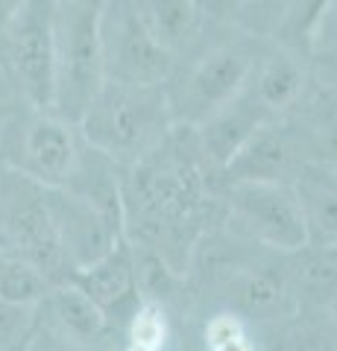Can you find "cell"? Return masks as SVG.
<instances>
[{"mask_svg": "<svg viewBox=\"0 0 337 351\" xmlns=\"http://www.w3.org/2000/svg\"><path fill=\"white\" fill-rule=\"evenodd\" d=\"M173 126L165 88L103 82L80 120V135L108 161L138 164L167 141Z\"/></svg>", "mask_w": 337, "mask_h": 351, "instance_id": "1", "label": "cell"}, {"mask_svg": "<svg viewBox=\"0 0 337 351\" xmlns=\"http://www.w3.org/2000/svg\"><path fill=\"white\" fill-rule=\"evenodd\" d=\"M103 3L68 0L53 3V106L50 114L71 126L94 103L106 82L103 73V44H100Z\"/></svg>", "mask_w": 337, "mask_h": 351, "instance_id": "2", "label": "cell"}, {"mask_svg": "<svg viewBox=\"0 0 337 351\" xmlns=\"http://www.w3.org/2000/svg\"><path fill=\"white\" fill-rule=\"evenodd\" d=\"M132 167L129 199L135 202L141 228L159 243L156 249H161V240L179 237L191 223H197L205 196L202 176L194 158L185 156L170 135Z\"/></svg>", "mask_w": 337, "mask_h": 351, "instance_id": "3", "label": "cell"}, {"mask_svg": "<svg viewBox=\"0 0 337 351\" xmlns=\"http://www.w3.org/2000/svg\"><path fill=\"white\" fill-rule=\"evenodd\" d=\"M85 141L77 126L50 112H30L6 126L3 156L41 191H65L77 173Z\"/></svg>", "mask_w": 337, "mask_h": 351, "instance_id": "4", "label": "cell"}, {"mask_svg": "<svg viewBox=\"0 0 337 351\" xmlns=\"http://www.w3.org/2000/svg\"><path fill=\"white\" fill-rule=\"evenodd\" d=\"M255 73V59L244 44H220L191 64L182 82L167 94L170 117L182 129H200L205 120L232 106Z\"/></svg>", "mask_w": 337, "mask_h": 351, "instance_id": "5", "label": "cell"}, {"mask_svg": "<svg viewBox=\"0 0 337 351\" xmlns=\"http://www.w3.org/2000/svg\"><path fill=\"white\" fill-rule=\"evenodd\" d=\"M100 44L103 73L108 82L165 88L176 68V56L153 38L135 3H103Z\"/></svg>", "mask_w": 337, "mask_h": 351, "instance_id": "6", "label": "cell"}, {"mask_svg": "<svg viewBox=\"0 0 337 351\" xmlns=\"http://www.w3.org/2000/svg\"><path fill=\"white\" fill-rule=\"evenodd\" d=\"M229 208L237 223L270 249L299 255L311 246L299 196L288 182H235Z\"/></svg>", "mask_w": 337, "mask_h": 351, "instance_id": "7", "label": "cell"}, {"mask_svg": "<svg viewBox=\"0 0 337 351\" xmlns=\"http://www.w3.org/2000/svg\"><path fill=\"white\" fill-rule=\"evenodd\" d=\"M6 59L32 112L53 106V3H21L3 27Z\"/></svg>", "mask_w": 337, "mask_h": 351, "instance_id": "8", "label": "cell"}, {"mask_svg": "<svg viewBox=\"0 0 337 351\" xmlns=\"http://www.w3.org/2000/svg\"><path fill=\"white\" fill-rule=\"evenodd\" d=\"M41 202L47 208V217L62 249V261L71 276L106 258L121 243L124 223L103 214L82 196L71 191H41Z\"/></svg>", "mask_w": 337, "mask_h": 351, "instance_id": "9", "label": "cell"}, {"mask_svg": "<svg viewBox=\"0 0 337 351\" xmlns=\"http://www.w3.org/2000/svg\"><path fill=\"white\" fill-rule=\"evenodd\" d=\"M264 123H270V114L246 88L232 106H226L223 112H217L211 120H205L194 132H197V144L202 156L226 170L232 164V158L244 149L246 141Z\"/></svg>", "mask_w": 337, "mask_h": 351, "instance_id": "10", "label": "cell"}, {"mask_svg": "<svg viewBox=\"0 0 337 351\" xmlns=\"http://www.w3.org/2000/svg\"><path fill=\"white\" fill-rule=\"evenodd\" d=\"M68 281L73 287H80L108 316L112 311H121L124 304L135 299V290H138L135 258L129 252V246L121 240L106 258H100L97 263H91V267H85L80 272H73Z\"/></svg>", "mask_w": 337, "mask_h": 351, "instance_id": "11", "label": "cell"}, {"mask_svg": "<svg viewBox=\"0 0 337 351\" xmlns=\"http://www.w3.org/2000/svg\"><path fill=\"white\" fill-rule=\"evenodd\" d=\"M293 191L305 214L311 246L337 249V170L325 164H299Z\"/></svg>", "mask_w": 337, "mask_h": 351, "instance_id": "12", "label": "cell"}, {"mask_svg": "<svg viewBox=\"0 0 337 351\" xmlns=\"http://www.w3.org/2000/svg\"><path fill=\"white\" fill-rule=\"evenodd\" d=\"M293 138L288 129L276 123H264L253 138L244 144V149L232 158L226 173L235 182H285L293 167Z\"/></svg>", "mask_w": 337, "mask_h": 351, "instance_id": "13", "label": "cell"}, {"mask_svg": "<svg viewBox=\"0 0 337 351\" xmlns=\"http://www.w3.org/2000/svg\"><path fill=\"white\" fill-rule=\"evenodd\" d=\"M226 295L235 302L237 316L253 319H276L290 307V284L281 272L270 267H241L226 284Z\"/></svg>", "mask_w": 337, "mask_h": 351, "instance_id": "14", "label": "cell"}, {"mask_svg": "<svg viewBox=\"0 0 337 351\" xmlns=\"http://www.w3.org/2000/svg\"><path fill=\"white\" fill-rule=\"evenodd\" d=\"M9 228H12V240L18 243V249L24 252L21 261L36 267L47 281L65 267L56 232H53V223H50L47 208L41 199H30L24 205H15L12 217H9Z\"/></svg>", "mask_w": 337, "mask_h": 351, "instance_id": "15", "label": "cell"}, {"mask_svg": "<svg viewBox=\"0 0 337 351\" xmlns=\"http://www.w3.org/2000/svg\"><path fill=\"white\" fill-rule=\"evenodd\" d=\"M45 311H47V319L62 334H68L73 343H80L85 348L100 346L108 331V316L80 287H73L71 281H65L47 293Z\"/></svg>", "mask_w": 337, "mask_h": 351, "instance_id": "16", "label": "cell"}, {"mask_svg": "<svg viewBox=\"0 0 337 351\" xmlns=\"http://www.w3.org/2000/svg\"><path fill=\"white\" fill-rule=\"evenodd\" d=\"M302 88H305V71L290 53H273L270 59H264L249 82V91L270 117L297 103Z\"/></svg>", "mask_w": 337, "mask_h": 351, "instance_id": "17", "label": "cell"}, {"mask_svg": "<svg viewBox=\"0 0 337 351\" xmlns=\"http://www.w3.org/2000/svg\"><path fill=\"white\" fill-rule=\"evenodd\" d=\"M141 21L153 32V38L167 53H176L200 29V6L191 0H156V3H135Z\"/></svg>", "mask_w": 337, "mask_h": 351, "instance_id": "18", "label": "cell"}, {"mask_svg": "<svg viewBox=\"0 0 337 351\" xmlns=\"http://www.w3.org/2000/svg\"><path fill=\"white\" fill-rule=\"evenodd\" d=\"M50 281L27 261L0 252V304L36 307L47 299Z\"/></svg>", "mask_w": 337, "mask_h": 351, "instance_id": "19", "label": "cell"}, {"mask_svg": "<svg viewBox=\"0 0 337 351\" xmlns=\"http://www.w3.org/2000/svg\"><path fill=\"white\" fill-rule=\"evenodd\" d=\"M167 346V316L161 304L147 299L135 304L129 316V334H126V351H165Z\"/></svg>", "mask_w": 337, "mask_h": 351, "instance_id": "20", "label": "cell"}, {"mask_svg": "<svg viewBox=\"0 0 337 351\" xmlns=\"http://www.w3.org/2000/svg\"><path fill=\"white\" fill-rule=\"evenodd\" d=\"M205 351H255L244 316L217 313L205 325Z\"/></svg>", "mask_w": 337, "mask_h": 351, "instance_id": "21", "label": "cell"}, {"mask_svg": "<svg viewBox=\"0 0 337 351\" xmlns=\"http://www.w3.org/2000/svg\"><path fill=\"white\" fill-rule=\"evenodd\" d=\"M21 351H94V348H85L80 343H73L68 334H62L59 328L45 316V319L32 322Z\"/></svg>", "mask_w": 337, "mask_h": 351, "instance_id": "22", "label": "cell"}, {"mask_svg": "<svg viewBox=\"0 0 337 351\" xmlns=\"http://www.w3.org/2000/svg\"><path fill=\"white\" fill-rule=\"evenodd\" d=\"M288 351H337V334L323 325H302L290 334Z\"/></svg>", "mask_w": 337, "mask_h": 351, "instance_id": "23", "label": "cell"}, {"mask_svg": "<svg viewBox=\"0 0 337 351\" xmlns=\"http://www.w3.org/2000/svg\"><path fill=\"white\" fill-rule=\"evenodd\" d=\"M329 316H332V322H334V328H337V290L329 295Z\"/></svg>", "mask_w": 337, "mask_h": 351, "instance_id": "24", "label": "cell"}]
</instances>
